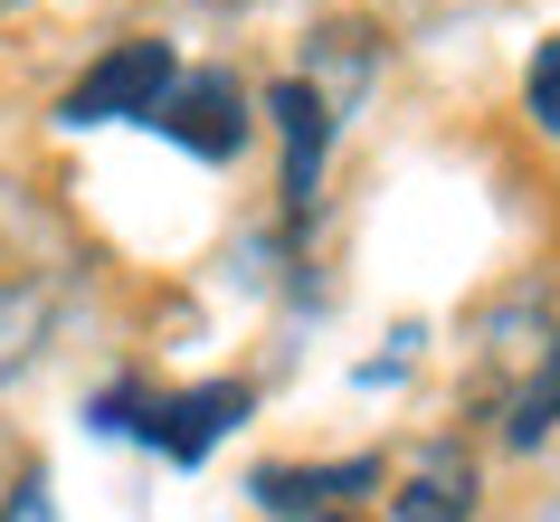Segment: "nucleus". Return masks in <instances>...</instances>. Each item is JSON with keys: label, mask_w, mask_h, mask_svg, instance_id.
Returning a JSON list of instances; mask_svg holds the SVG:
<instances>
[{"label": "nucleus", "mask_w": 560, "mask_h": 522, "mask_svg": "<svg viewBox=\"0 0 560 522\" xmlns=\"http://www.w3.org/2000/svg\"><path fill=\"white\" fill-rule=\"evenodd\" d=\"M0 522H58V494H48V475H20V485H10V503H0Z\"/></svg>", "instance_id": "9"}, {"label": "nucleus", "mask_w": 560, "mask_h": 522, "mask_svg": "<svg viewBox=\"0 0 560 522\" xmlns=\"http://www.w3.org/2000/svg\"><path fill=\"white\" fill-rule=\"evenodd\" d=\"M371 485H381V456H342V465H266L247 494H257L266 513H285V522H332Z\"/></svg>", "instance_id": "4"}, {"label": "nucleus", "mask_w": 560, "mask_h": 522, "mask_svg": "<svg viewBox=\"0 0 560 522\" xmlns=\"http://www.w3.org/2000/svg\"><path fill=\"white\" fill-rule=\"evenodd\" d=\"M523 115H532V124H541V134L560 143V38H541V48H532V77H523Z\"/></svg>", "instance_id": "7"}, {"label": "nucleus", "mask_w": 560, "mask_h": 522, "mask_svg": "<svg viewBox=\"0 0 560 522\" xmlns=\"http://www.w3.org/2000/svg\"><path fill=\"white\" fill-rule=\"evenodd\" d=\"M389 513H399V522H466L475 513V456H466V446H428V456H409V475H399V494H389Z\"/></svg>", "instance_id": "6"}, {"label": "nucleus", "mask_w": 560, "mask_h": 522, "mask_svg": "<svg viewBox=\"0 0 560 522\" xmlns=\"http://www.w3.org/2000/svg\"><path fill=\"white\" fill-rule=\"evenodd\" d=\"M0 10H20V0H0Z\"/></svg>", "instance_id": "10"}, {"label": "nucleus", "mask_w": 560, "mask_h": 522, "mask_svg": "<svg viewBox=\"0 0 560 522\" xmlns=\"http://www.w3.org/2000/svg\"><path fill=\"white\" fill-rule=\"evenodd\" d=\"M560 418V343H551V371H541V390H532L523 408H513V418H503V428H513V446H532V437L551 428Z\"/></svg>", "instance_id": "8"}, {"label": "nucleus", "mask_w": 560, "mask_h": 522, "mask_svg": "<svg viewBox=\"0 0 560 522\" xmlns=\"http://www.w3.org/2000/svg\"><path fill=\"white\" fill-rule=\"evenodd\" d=\"M172 86H180V58H172V48H162V38H124V48H105V58L77 77L67 124H152Z\"/></svg>", "instance_id": "1"}, {"label": "nucleus", "mask_w": 560, "mask_h": 522, "mask_svg": "<svg viewBox=\"0 0 560 522\" xmlns=\"http://www.w3.org/2000/svg\"><path fill=\"white\" fill-rule=\"evenodd\" d=\"M266 115H276V134H285V200L314 209V181H324V134H332L324 95L304 86V77H285V86H266Z\"/></svg>", "instance_id": "5"}, {"label": "nucleus", "mask_w": 560, "mask_h": 522, "mask_svg": "<svg viewBox=\"0 0 560 522\" xmlns=\"http://www.w3.org/2000/svg\"><path fill=\"white\" fill-rule=\"evenodd\" d=\"M247 408H257L247 380H200V390H180V399H152V428H143V437H152L172 465H200L209 446L247 418Z\"/></svg>", "instance_id": "3"}, {"label": "nucleus", "mask_w": 560, "mask_h": 522, "mask_svg": "<svg viewBox=\"0 0 560 522\" xmlns=\"http://www.w3.org/2000/svg\"><path fill=\"white\" fill-rule=\"evenodd\" d=\"M152 124H162L172 143H190L200 162H229V152L247 143V95H237L229 67H190V77L162 95V115H152Z\"/></svg>", "instance_id": "2"}, {"label": "nucleus", "mask_w": 560, "mask_h": 522, "mask_svg": "<svg viewBox=\"0 0 560 522\" xmlns=\"http://www.w3.org/2000/svg\"><path fill=\"white\" fill-rule=\"evenodd\" d=\"M332 522H342V513H332Z\"/></svg>", "instance_id": "11"}]
</instances>
